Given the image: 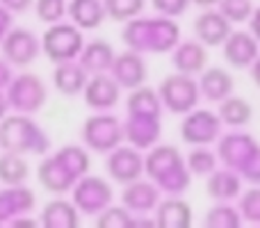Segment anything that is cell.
I'll return each instance as SVG.
<instances>
[{"label": "cell", "instance_id": "1", "mask_svg": "<svg viewBox=\"0 0 260 228\" xmlns=\"http://www.w3.org/2000/svg\"><path fill=\"white\" fill-rule=\"evenodd\" d=\"M89 151L85 146H78V144H69L39 162L37 178L46 192H50L53 197H62V194L71 192V187L82 176L89 174Z\"/></svg>", "mask_w": 260, "mask_h": 228}, {"label": "cell", "instance_id": "2", "mask_svg": "<svg viewBox=\"0 0 260 228\" xmlns=\"http://www.w3.org/2000/svg\"><path fill=\"white\" fill-rule=\"evenodd\" d=\"M123 44L135 53H171L180 41V30L174 18L167 16H135L126 21L121 32Z\"/></svg>", "mask_w": 260, "mask_h": 228}, {"label": "cell", "instance_id": "3", "mask_svg": "<svg viewBox=\"0 0 260 228\" xmlns=\"http://www.w3.org/2000/svg\"><path fill=\"white\" fill-rule=\"evenodd\" d=\"M144 174L167 197H180L192 183L185 157L171 144H155L148 148V155H144Z\"/></svg>", "mask_w": 260, "mask_h": 228}, {"label": "cell", "instance_id": "4", "mask_svg": "<svg viewBox=\"0 0 260 228\" xmlns=\"http://www.w3.org/2000/svg\"><path fill=\"white\" fill-rule=\"evenodd\" d=\"M0 148L18 155H46L50 139L30 114H12L0 121Z\"/></svg>", "mask_w": 260, "mask_h": 228}, {"label": "cell", "instance_id": "5", "mask_svg": "<svg viewBox=\"0 0 260 228\" xmlns=\"http://www.w3.org/2000/svg\"><path fill=\"white\" fill-rule=\"evenodd\" d=\"M80 139H82V146H85L87 151L108 155L112 148H117L119 144L126 142V135H123V121L114 114L99 112V114L89 116V119L82 123Z\"/></svg>", "mask_w": 260, "mask_h": 228}, {"label": "cell", "instance_id": "6", "mask_svg": "<svg viewBox=\"0 0 260 228\" xmlns=\"http://www.w3.org/2000/svg\"><path fill=\"white\" fill-rule=\"evenodd\" d=\"M9 101V110L18 114H37L48 101V87H46L44 78L37 76L32 71H23L14 76L9 87L5 89Z\"/></svg>", "mask_w": 260, "mask_h": 228}, {"label": "cell", "instance_id": "7", "mask_svg": "<svg viewBox=\"0 0 260 228\" xmlns=\"http://www.w3.org/2000/svg\"><path fill=\"white\" fill-rule=\"evenodd\" d=\"M82 46H85L82 30L76 27L73 23H64V21L53 23V25H48V30L41 35V53L53 64L78 59Z\"/></svg>", "mask_w": 260, "mask_h": 228}, {"label": "cell", "instance_id": "8", "mask_svg": "<svg viewBox=\"0 0 260 228\" xmlns=\"http://www.w3.org/2000/svg\"><path fill=\"white\" fill-rule=\"evenodd\" d=\"M157 94H160L162 108H167L174 114H187L201 101L197 78L187 76V73H178V71L162 78L160 87H157Z\"/></svg>", "mask_w": 260, "mask_h": 228}, {"label": "cell", "instance_id": "9", "mask_svg": "<svg viewBox=\"0 0 260 228\" xmlns=\"http://www.w3.org/2000/svg\"><path fill=\"white\" fill-rule=\"evenodd\" d=\"M71 194H73L71 197L73 206L78 208L80 215H87V217H94L99 212H103L108 206H112V199H114L112 185L105 178H101V176H89V174H85L73 185Z\"/></svg>", "mask_w": 260, "mask_h": 228}, {"label": "cell", "instance_id": "10", "mask_svg": "<svg viewBox=\"0 0 260 228\" xmlns=\"http://www.w3.org/2000/svg\"><path fill=\"white\" fill-rule=\"evenodd\" d=\"M221 123L219 114L212 110H189L183 114L180 121V137L189 146H208V144L217 142L221 137Z\"/></svg>", "mask_w": 260, "mask_h": 228}, {"label": "cell", "instance_id": "11", "mask_svg": "<svg viewBox=\"0 0 260 228\" xmlns=\"http://www.w3.org/2000/svg\"><path fill=\"white\" fill-rule=\"evenodd\" d=\"M0 50H3V57L7 59L12 67L25 69L41 55V39L32 30L12 27V30L5 35L3 44H0Z\"/></svg>", "mask_w": 260, "mask_h": 228}, {"label": "cell", "instance_id": "12", "mask_svg": "<svg viewBox=\"0 0 260 228\" xmlns=\"http://www.w3.org/2000/svg\"><path fill=\"white\" fill-rule=\"evenodd\" d=\"M105 171L110 178L119 185H128L133 180H139L144 176V155L139 148L119 144L117 148L105 155Z\"/></svg>", "mask_w": 260, "mask_h": 228}, {"label": "cell", "instance_id": "13", "mask_svg": "<svg viewBox=\"0 0 260 228\" xmlns=\"http://www.w3.org/2000/svg\"><path fill=\"white\" fill-rule=\"evenodd\" d=\"M258 148L260 144L247 133H229L217 139V155H219V160L224 162L226 169H233L238 174L256 155Z\"/></svg>", "mask_w": 260, "mask_h": 228}, {"label": "cell", "instance_id": "14", "mask_svg": "<svg viewBox=\"0 0 260 228\" xmlns=\"http://www.w3.org/2000/svg\"><path fill=\"white\" fill-rule=\"evenodd\" d=\"M82 96H85L87 108L96 112H110L121 101V87L110 73H96V76H89Z\"/></svg>", "mask_w": 260, "mask_h": 228}, {"label": "cell", "instance_id": "15", "mask_svg": "<svg viewBox=\"0 0 260 228\" xmlns=\"http://www.w3.org/2000/svg\"><path fill=\"white\" fill-rule=\"evenodd\" d=\"M194 39L201 41L206 48H217L226 41V37L233 32V23L219 12V9H203L197 18H194Z\"/></svg>", "mask_w": 260, "mask_h": 228}, {"label": "cell", "instance_id": "16", "mask_svg": "<svg viewBox=\"0 0 260 228\" xmlns=\"http://www.w3.org/2000/svg\"><path fill=\"white\" fill-rule=\"evenodd\" d=\"M110 76L119 82L121 89H135V87L146 85L148 78V67L146 59L142 53H135V50H123L117 53L112 67H110Z\"/></svg>", "mask_w": 260, "mask_h": 228}, {"label": "cell", "instance_id": "17", "mask_svg": "<svg viewBox=\"0 0 260 228\" xmlns=\"http://www.w3.org/2000/svg\"><path fill=\"white\" fill-rule=\"evenodd\" d=\"M221 53L231 69H249L260 55V44L249 30H233L221 44Z\"/></svg>", "mask_w": 260, "mask_h": 228}, {"label": "cell", "instance_id": "18", "mask_svg": "<svg viewBox=\"0 0 260 228\" xmlns=\"http://www.w3.org/2000/svg\"><path fill=\"white\" fill-rule=\"evenodd\" d=\"M160 116H144V114H126L123 121V135L130 146L139 151H148L160 142Z\"/></svg>", "mask_w": 260, "mask_h": 228}, {"label": "cell", "instance_id": "19", "mask_svg": "<svg viewBox=\"0 0 260 228\" xmlns=\"http://www.w3.org/2000/svg\"><path fill=\"white\" fill-rule=\"evenodd\" d=\"M162 192L153 180H133V183L123 185L121 192V206H126L133 215H148L155 210L160 203Z\"/></svg>", "mask_w": 260, "mask_h": 228}, {"label": "cell", "instance_id": "20", "mask_svg": "<svg viewBox=\"0 0 260 228\" xmlns=\"http://www.w3.org/2000/svg\"><path fill=\"white\" fill-rule=\"evenodd\" d=\"M35 203V192L25 185H5V189H0V224H12L16 217L30 215Z\"/></svg>", "mask_w": 260, "mask_h": 228}, {"label": "cell", "instance_id": "21", "mask_svg": "<svg viewBox=\"0 0 260 228\" xmlns=\"http://www.w3.org/2000/svg\"><path fill=\"white\" fill-rule=\"evenodd\" d=\"M171 64H174V71L178 73L199 76L208 67V48L197 39L178 41L171 50Z\"/></svg>", "mask_w": 260, "mask_h": 228}, {"label": "cell", "instance_id": "22", "mask_svg": "<svg viewBox=\"0 0 260 228\" xmlns=\"http://www.w3.org/2000/svg\"><path fill=\"white\" fill-rule=\"evenodd\" d=\"M199 94L201 99L210 101V103H219L226 96L233 94L235 80L231 76L229 69L224 67H206L199 73Z\"/></svg>", "mask_w": 260, "mask_h": 228}, {"label": "cell", "instance_id": "23", "mask_svg": "<svg viewBox=\"0 0 260 228\" xmlns=\"http://www.w3.org/2000/svg\"><path fill=\"white\" fill-rule=\"evenodd\" d=\"M114 57H117V50L112 48V44L105 39H91L82 46L80 55H78V62L85 69L89 76L96 73H110Z\"/></svg>", "mask_w": 260, "mask_h": 228}, {"label": "cell", "instance_id": "24", "mask_svg": "<svg viewBox=\"0 0 260 228\" xmlns=\"http://www.w3.org/2000/svg\"><path fill=\"white\" fill-rule=\"evenodd\" d=\"M89 80V73L80 67L78 59H71V62H59L55 64L53 71V85L55 89L62 96H80L85 91V85Z\"/></svg>", "mask_w": 260, "mask_h": 228}, {"label": "cell", "instance_id": "25", "mask_svg": "<svg viewBox=\"0 0 260 228\" xmlns=\"http://www.w3.org/2000/svg\"><path fill=\"white\" fill-rule=\"evenodd\" d=\"M155 226L165 228H187L192 224V208L180 197H167L160 199V203L153 210Z\"/></svg>", "mask_w": 260, "mask_h": 228}, {"label": "cell", "instance_id": "26", "mask_svg": "<svg viewBox=\"0 0 260 228\" xmlns=\"http://www.w3.org/2000/svg\"><path fill=\"white\" fill-rule=\"evenodd\" d=\"M67 16L80 30H96L108 18L103 0H69Z\"/></svg>", "mask_w": 260, "mask_h": 228}, {"label": "cell", "instance_id": "27", "mask_svg": "<svg viewBox=\"0 0 260 228\" xmlns=\"http://www.w3.org/2000/svg\"><path fill=\"white\" fill-rule=\"evenodd\" d=\"M208 183H206V189H208V197L215 199L219 203H231L240 197L242 192V178H240L238 171L233 169H219V171H212L210 176H206Z\"/></svg>", "mask_w": 260, "mask_h": 228}, {"label": "cell", "instance_id": "28", "mask_svg": "<svg viewBox=\"0 0 260 228\" xmlns=\"http://www.w3.org/2000/svg\"><path fill=\"white\" fill-rule=\"evenodd\" d=\"M41 226H53V228H73L80 224V212L73 206V201H67L62 197H55L44 206L39 215Z\"/></svg>", "mask_w": 260, "mask_h": 228}, {"label": "cell", "instance_id": "29", "mask_svg": "<svg viewBox=\"0 0 260 228\" xmlns=\"http://www.w3.org/2000/svg\"><path fill=\"white\" fill-rule=\"evenodd\" d=\"M221 123L229 125V128H244V125L251 123L253 108L247 99L242 96H226L224 101H219V108H217Z\"/></svg>", "mask_w": 260, "mask_h": 228}, {"label": "cell", "instance_id": "30", "mask_svg": "<svg viewBox=\"0 0 260 228\" xmlns=\"http://www.w3.org/2000/svg\"><path fill=\"white\" fill-rule=\"evenodd\" d=\"M126 114H144V116H162V101L157 89L142 85L130 89L126 99Z\"/></svg>", "mask_w": 260, "mask_h": 228}, {"label": "cell", "instance_id": "31", "mask_svg": "<svg viewBox=\"0 0 260 228\" xmlns=\"http://www.w3.org/2000/svg\"><path fill=\"white\" fill-rule=\"evenodd\" d=\"M30 178V162L18 153H0V183L3 185H25Z\"/></svg>", "mask_w": 260, "mask_h": 228}, {"label": "cell", "instance_id": "32", "mask_svg": "<svg viewBox=\"0 0 260 228\" xmlns=\"http://www.w3.org/2000/svg\"><path fill=\"white\" fill-rule=\"evenodd\" d=\"M185 165H187L192 176L206 178L217 169V151H212L208 146H192L189 155L185 157Z\"/></svg>", "mask_w": 260, "mask_h": 228}, {"label": "cell", "instance_id": "33", "mask_svg": "<svg viewBox=\"0 0 260 228\" xmlns=\"http://www.w3.org/2000/svg\"><path fill=\"white\" fill-rule=\"evenodd\" d=\"M203 224H206L208 228H238L240 224H242V217H240L238 208H233L231 203L217 201V206L206 212Z\"/></svg>", "mask_w": 260, "mask_h": 228}, {"label": "cell", "instance_id": "34", "mask_svg": "<svg viewBox=\"0 0 260 228\" xmlns=\"http://www.w3.org/2000/svg\"><path fill=\"white\" fill-rule=\"evenodd\" d=\"M103 5H105L108 18H112L117 23H126L130 18L142 14L146 0H103Z\"/></svg>", "mask_w": 260, "mask_h": 228}, {"label": "cell", "instance_id": "35", "mask_svg": "<svg viewBox=\"0 0 260 228\" xmlns=\"http://www.w3.org/2000/svg\"><path fill=\"white\" fill-rule=\"evenodd\" d=\"M135 215L126 206H108L103 212L96 215V226L99 228H126L133 226Z\"/></svg>", "mask_w": 260, "mask_h": 228}, {"label": "cell", "instance_id": "36", "mask_svg": "<svg viewBox=\"0 0 260 228\" xmlns=\"http://www.w3.org/2000/svg\"><path fill=\"white\" fill-rule=\"evenodd\" d=\"M238 201V212L242 217V221L249 224H260V185H253L247 192H240Z\"/></svg>", "mask_w": 260, "mask_h": 228}, {"label": "cell", "instance_id": "37", "mask_svg": "<svg viewBox=\"0 0 260 228\" xmlns=\"http://www.w3.org/2000/svg\"><path fill=\"white\" fill-rule=\"evenodd\" d=\"M67 0H35V14L41 23L53 25L67 18Z\"/></svg>", "mask_w": 260, "mask_h": 228}, {"label": "cell", "instance_id": "38", "mask_svg": "<svg viewBox=\"0 0 260 228\" xmlns=\"http://www.w3.org/2000/svg\"><path fill=\"white\" fill-rule=\"evenodd\" d=\"M253 7L256 5L251 0H219V5H217V9L231 23H247L253 14Z\"/></svg>", "mask_w": 260, "mask_h": 228}, {"label": "cell", "instance_id": "39", "mask_svg": "<svg viewBox=\"0 0 260 228\" xmlns=\"http://www.w3.org/2000/svg\"><path fill=\"white\" fill-rule=\"evenodd\" d=\"M151 5L155 9V14H160V16L178 18L187 12L189 0H151Z\"/></svg>", "mask_w": 260, "mask_h": 228}, {"label": "cell", "instance_id": "40", "mask_svg": "<svg viewBox=\"0 0 260 228\" xmlns=\"http://www.w3.org/2000/svg\"><path fill=\"white\" fill-rule=\"evenodd\" d=\"M240 178L251 183V185H260V148L256 151V155L244 165V169L240 171Z\"/></svg>", "mask_w": 260, "mask_h": 228}, {"label": "cell", "instance_id": "41", "mask_svg": "<svg viewBox=\"0 0 260 228\" xmlns=\"http://www.w3.org/2000/svg\"><path fill=\"white\" fill-rule=\"evenodd\" d=\"M0 5L12 14H25L35 7V0H0Z\"/></svg>", "mask_w": 260, "mask_h": 228}, {"label": "cell", "instance_id": "42", "mask_svg": "<svg viewBox=\"0 0 260 228\" xmlns=\"http://www.w3.org/2000/svg\"><path fill=\"white\" fill-rule=\"evenodd\" d=\"M12 80H14V67L0 55V91L7 89Z\"/></svg>", "mask_w": 260, "mask_h": 228}, {"label": "cell", "instance_id": "43", "mask_svg": "<svg viewBox=\"0 0 260 228\" xmlns=\"http://www.w3.org/2000/svg\"><path fill=\"white\" fill-rule=\"evenodd\" d=\"M12 27H14V14L9 12V9H5L3 5H0V44H3L5 35H7Z\"/></svg>", "mask_w": 260, "mask_h": 228}, {"label": "cell", "instance_id": "44", "mask_svg": "<svg viewBox=\"0 0 260 228\" xmlns=\"http://www.w3.org/2000/svg\"><path fill=\"white\" fill-rule=\"evenodd\" d=\"M249 32L256 37L258 44H260V5L253 7V14H251V18H249Z\"/></svg>", "mask_w": 260, "mask_h": 228}, {"label": "cell", "instance_id": "45", "mask_svg": "<svg viewBox=\"0 0 260 228\" xmlns=\"http://www.w3.org/2000/svg\"><path fill=\"white\" fill-rule=\"evenodd\" d=\"M249 71H251V80H253V85L260 89V55L256 59H253V64L249 67Z\"/></svg>", "mask_w": 260, "mask_h": 228}, {"label": "cell", "instance_id": "46", "mask_svg": "<svg viewBox=\"0 0 260 228\" xmlns=\"http://www.w3.org/2000/svg\"><path fill=\"white\" fill-rule=\"evenodd\" d=\"M7 112H9V101H7V94L5 91H0V121L7 116Z\"/></svg>", "mask_w": 260, "mask_h": 228}, {"label": "cell", "instance_id": "47", "mask_svg": "<svg viewBox=\"0 0 260 228\" xmlns=\"http://www.w3.org/2000/svg\"><path fill=\"white\" fill-rule=\"evenodd\" d=\"M189 5H197V7H201V9H208V7H217L219 0H189Z\"/></svg>", "mask_w": 260, "mask_h": 228}]
</instances>
